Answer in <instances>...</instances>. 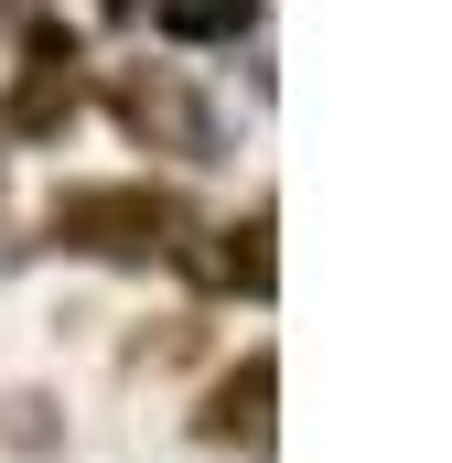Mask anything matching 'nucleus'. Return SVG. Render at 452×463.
<instances>
[{"instance_id":"f257e3e1","label":"nucleus","mask_w":452,"mask_h":463,"mask_svg":"<svg viewBox=\"0 0 452 463\" xmlns=\"http://www.w3.org/2000/svg\"><path fill=\"white\" fill-rule=\"evenodd\" d=\"M184 227H194V216H184L173 194H151V184H76V194L54 205V237L87 248V259H173Z\"/></svg>"},{"instance_id":"f03ea898","label":"nucleus","mask_w":452,"mask_h":463,"mask_svg":"<svg viewBox=\"0 0 452 463\" xmlns=\"http://www.w3.org/2000/svg\"><path fill=\"white\" fill-rule=\"evenodd\" d=\"M118 118H129L140 140H162L173 162H216V118H205V98H194L184 76H162V65H129V76H118Z\"/></svg>"},{"instance_id":"7ed1b4c3","label":"nucleus","mask_w":452,"mask_h":463,"mask_svg":"<svg viewBox=\"0 0 452 463\" xmlns=\"http://www.w3.org/2000/svg\"><path fill=\"white\" fill-rule=\"evenodd\" d=\"M65 109H76V43H65V33H43V43H33V65H22V87H11V129H22V140H43Z\"/></svg>"},{"instance_id":"20e7f679","label":"nucleus","mask_w":452,"mask_h":463,"mask_svg":"<svg viewBox=\"0 0 452 463\" xmlns=\"http://www.w3.org/2000/svg\"><path fill=\"white\" fill-rule=\"evenodd\" d=\"M269 388H280V366H269V355H248V366L216 388L205 431H216V442H269Z\"/></svg>"},{"instance_id":"39448f33","label":"nucleus","mask_w":452,"mask_h":463,"mask_svg":"<svg viewBox=\"0 0 452 463\" xmlns=\"http://www.w3.org/2000/svg\"><path fill=\"white\" fill-rule=\"evenodd\" d=\"M151 22H162L173 43H237V33L259 22V0H151Z\"/></svg>"},{"instance_id":"423d86ee","label":"nucleus","mask_w":452,"mask_h":463,"mask_svg":"<svg viewBox=\"0 0 452 463\" xmlns=\"http://www.w3.org/2000/svg\"><path fill=\"white\" fill-rule=\"evenodd\" d=\"M216 280H237V291H269V216L226 227V248H216Z\"/></svg>"}]
</instances>
